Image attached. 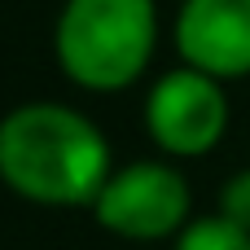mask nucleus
Wrapping results in <instances>:
<instances>
[{
	"label": "nucleus",
	"mask_w": 250,
	"mask_h": 250,
	"mask_svg": "<svg viewBox=\"0 0 250 250\" xmlns=\"http://www.w3.org/2000/svg\"><path fill=\"white\" fill-rule=\"evenodd\" d=\"M145 123L149 136L180 158H198L207 149H215V141L224 136L229 123V101L215 83V75L207 70H171L158 79V88L149 92L145 105Z\"/></svg>",
	"instance_id": "20e7f679"
},
{
	"label": "nucleus",
	"mask_w": 250,
	"mask_h": 250,
	"mask_svg": "<svg viewBox=\"0 0 250 250\" xmlns=\"http://www.w3.org/2000/svg\"><path fill=\"white\" fill-rule=\"evenodd\" d=\"M176 250H250V233L237 229L233 220L224 215H211V220H198L180 233Z\"/></svg>",
	"instance_id": "423d86ee"
},
{
	"label": "nucleus",
	"mask_w": 250,
	"mask_h": 250,
	"mask_svg": "<svg viewBox=\"0 0 250 250\" xmlns=\"http://www.w3.org/2000/svg\"><path fill=\"white\" fill-rule=\"evenodd\" d=\"M176 44L193 70L215 79L250 75V0H185Z\"/></svg>",
	"instance_id": "39448f33"
},
{
	"label": "nucleus",
	"mask_w": 250,
	"mask_h": 250,
	"mask_svg": "<svg viewBox=\"0 0 250 250\" xmlns=\"http://www.w3.org/2000/svg\"><path fill=\"white\" fill-rule=\"evenodd\" d=\"M220 215L250 233V171H237L220 193Z\"/></svg>",
	"instance_id": "0eeeda50"
},
{
	"label": "nucleus",
	"mask_w": 250,
	"mask_h": 250,
	"mask_svg": "<svg viewBox=\"0 0 250 250\" xmlns=\"http://www.w3.org/2000/svg\"><path fill=\"white\" fill-rule=\"evenodd\" d=\"M0 176L40 207H88L110 180L105 136L66 105H22L0 123Z\"/></svg>",
	"instance_id": "f257e3e1"
},
{
	"label": "nucleus",
	"mask_w": 250,
	"mask_h": 250,
	"mask_svg": "<svg viewBox=\"0 0 250 250\" xmlns=\"http://www.w3.org/2000/svg\"><path fill=\"white\" fill-rule=\"evenodd\" d=\"M154 53V0H66L57 18L62 70L92 88H127Z\"/></svg>",
	"instance_id": "f03ea898"
},
{
	"label": "nucleus",
	"mask_w": 250,
	"mask_h": 250,
	"mask_svg": "<svg viewBox=\"0 0 250 250\" xmlns=\"http://www.w3.org/2000/svg\"><path fill=\"white\" fill-rule=\"evenodd\" d=\"M97 224L127 242L171 237L189 215V185L167 163H136L105 180L97 193Z\"/></svg>",
	"instance_id": "7ed1b4c3"
}]
</instances>
